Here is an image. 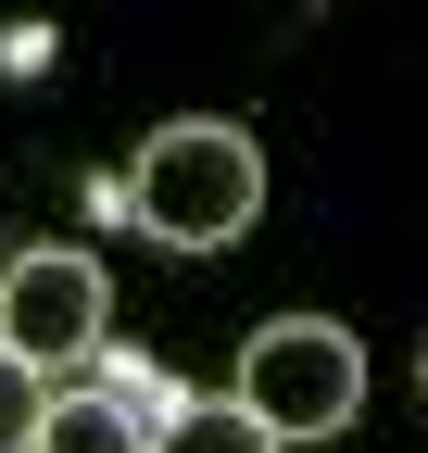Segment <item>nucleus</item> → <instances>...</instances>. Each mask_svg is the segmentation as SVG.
I'll list each match as a JSON object with an SVG mask.
<instances>
[{
  "instance_id": "f257e3e1",
  "label": "nucleus",
  "mask_w": 428,
  "mask_h": 453,
  "mask_svg": "<svg viewBox=\"0 0 428 453\" xmlns=\"http://www.w3.org/2000/svg\"><path fill=\"white\" fill-rule=\"evenodd\" d=\"M126 214L164 252H240L252 214H264L252 127H227V113H164V127L139 139V164H126Z\"/></svg>"
},
{
  "instance_id": "f03ea898",
  "label": "nucleus",
  "mask_w": 428,
  "mask_h": 453,
  "mask_svg": "<svg viewBox=\"0 0 428 453\" xmlns=\"http://www.w3.org/2000/svg\"><path fill=\"white\" fill-rule=\"evenodd\" d=\"M227 403L264 428V441H315V428H353L365 403V340L340 315H264L240 340V390Z\"/></svg>"
},
{
  "instance_id": "7ed1b4c3",
  "label": "nucleus",
  "mask_w": 428,
  "mask_h": 453,
  "mask_svg": "<svg viewBox=\"0 0 428 453\" xmlns=\"http://www.w3.org/2000/svg\"><path fill=\"white\" fill-rule=\"evenodd\" d=\"M0 353L26 378H64L101 353V252H13L0 265Z\"/></svg>"
},
{
  "instance_id": "20e7f679",
  "label": "nucleus",
  "mask_w": 428,
  "mask_h": 453,
  "mask_svg": "<svg viewBox=\"0 0 428 453\" xmlns=\"http://www.w3.org/2000/svg\"><path fill=\"white\" fill-rule=\"evenodd\" d=\"M26 453H151V416L126 390H50V416H38Z\"/></svg>"
},
{
  "instance_id": "39448f33",
  "label": "nucleus",
  "mask_w": 428,
  "mask_h": 453,
  "mask_svg": "<svg viewBox=\"0 0 428 453\" xmlns=\"http://www.w3.org/2000/svg\"><path fill=\"white\" fill-rule=\"evenodd\" d=\"M151 453H278L240 403H177V416H151Z\"/></svg>"
},
{
  "instance_id": "423d86ee",
  "label": "nucleus",
  "mask_w": 428,
  "mask_h": 453,
  "mask_svg": "<svg viewBox=\"0 0 428 453\" xmlns=\"http://www.w3.org/2000/svg\"><path fill=\"white\" fill-rule=\"evenodd\" d=\"M38 416H50V378H26L13 353H0V453H26V441H38Z\"/></svg>"
}]
</instances>
